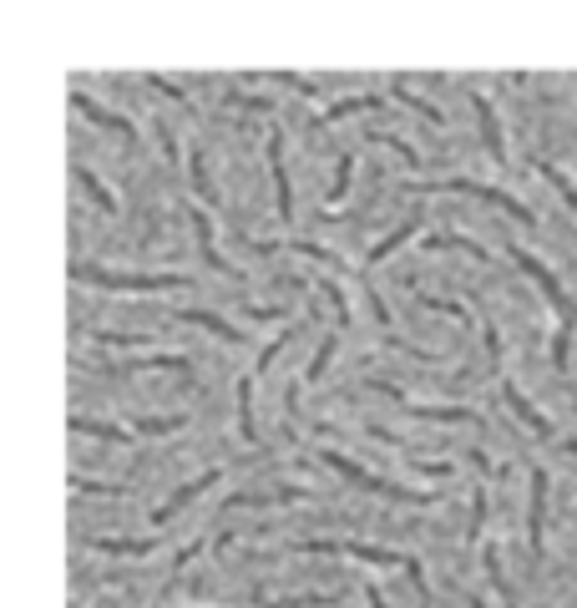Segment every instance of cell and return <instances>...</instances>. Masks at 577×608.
Instances as JSON below:
<instances>
[{
  "label": "cell",
  "mask_w": 577,
  "mask_h": 608,
  "mask_svg": "<svg viewBox=\"0 0 577 608\" xmlns=\"http://www.w3.org/2000/svg\"><path fill=\"white\" fill-rule=\"evenodd\" d=\"M507 254H512V264L547 294V304L557 310V340H552V370H562L567 375V350H572V325H577V304L567 299V289L552 279V269L542 264V259H532L527 249H517V244H507Z\"/></svg>",
  "instance_id": "6da1fadb"
},
{
  "label": "cell",
  "mask_w": 577,
  "mask_h": 608,
  "mask_svg": "<svg viewBox=\"0 0 577 608\" xmlns=\"http://www.w3.org/2000/svg\"><path fill=\"white\" fill-rule=\"evenodd\" d=\"M76 284H102V289H122V294H157V289H188V274H112L97 264H71Z\"/></svg>",
  "instance_id": "7a4b0ae2"
},
{
  "label": "cell",
  "mask_w": 577,
  "mask_h": 608,
  "mask_svg": "<svg viewBox=\"0 0 577 608\" xmlns=\"http://www.w3.org/2000/svg\"><path fill=\"white\" fill-rule=\"evenodd\" d=\"M319 456H324V467H335L345 482H355L360 492H375V497H385V502H405V507H431V502H436V492H410V487H400V482H385V477L355 467L350 456H340V451H319Z\"/></svg>",
  "instance_id": "3957f363"
},
{
  "label": "cell",
  "mask_w": 577,
  "mask_h": 608,
  "mask_svg": "<svg viewBox=\"0 0 577 608\" xmlns=\"http://www.w3.org/2000/svg\"><path fill=\"white\" fill-rule=\"evenodd\" d=\"M416 193H466V198H476V203H486V208H502L507 218H517V223H537V213L532 208H522L512 193H502V188H486V183H476V178H446V183H416Z\"/></svg>",
  "instance_id": "277c9868"
},
{
  "label": "cell",
  "mask_w": 577,
  "mask_h": 608,
  "mask_svg": "<svg viewBox=\"0 0 577 608\" xmlns=\"http://www.w3.org/2000/svg\"><path fill=\"white\" fill-rule=\"evenodd\" d=\"M289 553H329V558H360V563H410L395 548H375V543H345V538H299L289 543Z\"/></svg>",
  "instance_id": "5b68a950"
},
{
  "label": "cell",
  "mask_w": 577,
  "mask_h": 608,
  "mask_svg": "<svg viewBox=\"0 0 577 608\" xmlns=\"http://www.w3.org/2000/svg\"><path fill=\"white\" fill-rule=\"evenodd\" d=\"M370 386L380 391V396H390L405 416H421V421H461V426H476V411H466V406H421V401H405V391H395L390 380H370Z\"/></svg>",
  "instance_id": "8992f818"
},
{
  "label": "cell",
  "mask_w": 577,
  "mask_h": 608,
  "mask_svg": "<svg viewBox=\"0 0 577 608\" xmlns=\"http://www.w3.org/2000/svg\"><path fill=\"white\" fill-rule=\"evenodd\" d=\"M264 158H269V168H274V213H279V223L289 228V223H294V188H289V173H284V137H279V132H269Z\"/></svg>",
  "instance_id": "52a82bcc"
},
{
  "label": "cell",
  "mask_w": 577,
  "mask_h": 608,
  "mask_svg": "<svg viewBox=\"0 0 577 608\" xmlns=\"http://www.w3.org/2000/svg\"><path fill=\"white\" fill-rule=\"evenodd\" d=\"M527 543L532 553L542 558V543H547V472L532 467V512H527Z\"/></svg>",
  "instance_id": "ba28073f"
},
{
  "label": "cell",
  "mask_w": 577,
  "mask_h": 608,
  "mask_svg": "<svg viewBox=\"0 0 577 608\" xmlns=\"http://www.w3.org/2000/svg\"><path fill=\"white\" fill-rule=\"evenodd\" d=\"M71 107H76L81 117H92L97 127H107V132H122V142H137V127H132L127 117H117V112H107L102 102H92L87 92H71Z\"/></svg>",
  "instance_id": "9c48e42d"
},
{
  "label": "cell",
  "mask_w": 577,
  "mask_h": 608,
  "mask_svg": "<svg viewBox=\"0 0 577 608\" xmlns=\"http://www.w3.org/2000/svg\"><path fill=\"white\" fill-rule=\"evenodd\" d=\"M218 477H223V472H203L198 482H183V487H178V492H173L168 502H162V507H152V522L162 527V522H168V517H178V512H183V507H188V502H193L198 492H208V487H218Z\"/></svg>",
  "instance_id": "30bf717a"
},
{
  "label": "cell",
  "mask_w": 577,
  "mask_h": 608,
  "mask_svg": "<svg viewBox=\"0 0 577 608\" xmlns=\"http://www.w3.org/2000/svg\"><path fill=\"white\" fill-rule=\"evenodd\" d=\"M188 218H193V234H198V254L208 259V269H218V274H228V279H233L238 269H233V264H228V259H223L218 249H213V223H208V208H188Z\"/></svg>",
  "instance_id": "8fae6325"
},
{
  "label": "cell",
  "mask_w": 577,
  "mask_h": 608,
  "mask_svg": "<svg viewBox=\"0 0 577 608\" xmlns=\"http://www.w3.org/2000/svg\"><path fill=\"white\" fill-rule=\"evenodd\" d=\"M309 492L304 487H279V492H238V497H228L223 507L228 512H238V507H289V502H304Z\"/></svg>",
  "instance_id": "7c38bea8"
},
{
  "label": "cell",
  "mask_w": 577,
  "mask_h": 608,
  "mask_svg": "<svg viewBox=\"0 0 577 608\" xmlns=\"http://www.w3.org/2000/svg\"><path fill=\"white\" fill-rule=\"evenodd\" d=\"M502 401H507L522 421H527V431H532V436H552V421H547V416H542V411H537V406H532L517 386H512V380H502Z\"/></svg>",
  "instance_id": "4fadbf2b"
},
{
  "label": "cell",
  "mask_w": 577,
  "mask_h": 608,
  "mask_svg": "<svg viewBox=\"0 0 577 608\" xmlns=\"http://www.w3.org/2000/svg\"><path fill=\"white\" fill-rule=\"evenodd\" d=\"M471 107H476V117H481V137H486V147H491V158L507 163V142H502V127H497V112H491V102H486L481 92H471Z\"/></svg>",
  "instance_id": "5bb4252c"
},
{
  "label": "cell",
  "mask_w": 577,
  "mask_h": 608,
  "mask_svg": "<svg viewBox=\"0 0 577 608\" xmlns=\"http://www.w3.org/2000/svg\"><path fill=\"white\" fill-rule=\"evenodd\" d=\"M178 320H183V325H198V330H213V335H218V340H228V345H238V340H243V330H233V325H228V320H218L213 310H178Z\"/></svg>",
  "instance_id": "9a60e30c"
},
{
  "label": "cell",
  "mask_w": 577,
  "mask_h": 608,
  "mask_svg": "<svg viewBox=\"0 0 577 608\" xmlns=\"http://www.w3.org/2000/svg\"><path fill=\"white\" fill-rule=\"evenodd\" d=\"M340 593H294V598H259V608H340Z\"/></svg>",
  "instance_id": "2e32d148"
},
{
  "label": "cell",
  "mask_w": 577,
  "mask_h": 608,
  "mask_svg": "<svg viewBox=\"0 0 577 608\" xmlns=\"http://www.w3.org/2000/svg\"><path fill=\"white\" fill-rule=\"evenodd\" d=\"M92 548L97 553H117V558H147V553H157V538H137V543H127V538H92Z\"/></svg>",
  "instance_id": "e0dca14e"
},
{
  "label": "cell",
  "mask_w": 577,
  "mask_h": 608,
  "mask_svg": "<svg viewBox=\"0 0 577 608\" xmlns=\"http://www.w3.org/2000/svg\"><path fill=\"white\" fill-rule=\"evenodd\" d=\"M416 228H421L416 218H405L400 228H390V234H385V239H380V244L370 249V264H380V259H390V254H395V249H400L405 239H416Z\"/></svg>",
  "instance_id": "ac0fdd59"
},
{
  "label": "cell",
  "mask_w": 577,
  "mask_h": 608,
  "mask_svg": "<svg viewBox=\"0 0 577 608\" xmlns=\"http://www.w3.org/2000/svg\"><path fill=\"white\" fill-rule=\"evenodd\" d=\"M370 107H380V97H340L335 107L319 117V127H335V122H345V117H355V112H370Z\"/></svg>",
  "instance_id": "d6986e66"
},
{
  "label": "cell",
  "mask_w": 577,
  "mask_h": 608,
  "mask_svg": "<svg viewBox=\"0 0 577 608\" xmlns=\"http://www.w3.org/2000/svg\"><path fill=\"white\" fill-rule=\"evenodd\" d=\"M71 431H76V436H97V441H132V431H127V426L87 421V416H71Z\"/></svg>",
  "instance_id": "ffe728a7"
},
{
  "label": "cell",
  "mask_w": 577,
  "mask_h": 608,
  "mask_svg": "<svg viewBox=\"0 0 577 608\" xmlns=\"http://www.w3.org/2000/svg\"><path fill=\"white\" fill-rule=\"evenodd\" d=\"M390 87H395V102H400V107H410V112H421V117H426V122H436V127L446 122V117H441V107H431V102H426V97H416V92H405V76H395Z\"/></svg>",
  "instance_id": "44dd1931"
},
{
  "label": "cell",
  "mask_w": 577,
  "mask_h": 608,
  "mask_svg": "<svg viewBox=\"0 0 577 608\" xmlns=\"http://www.w3.org/2000/svg\"><path fill=\"white\" fill-rule=\"evenodd\" d=\"M188 173H193V188L203 193V203H213V178H208V163H203V147H188Z\"/></svg>",
  "instance_id": "7402d4cb"
},
{
  "label": "cell",
  "mask_w": 577,
  "mask_h": 608,
  "mask_svg": "<svg viewBox=\"0 0 577 608\" xmlns=\"http://www.w3.org/2000/svg\"><path fill=\"white\" fill-rule=\"evenodd\" d=\"M183 426H188V416H142L132 431H142V436H173Z\"/></svg>",
  "instance_id": "603a6c76"
},
{
  "label": "cell",
  "mask_w": 577,
  "mask_h": 608,
  "mask_svg": "<svg viewBox=\"0 0 577 608\" xmlns=\"http://www.w3.org/2000/svg\"><path fill=\"white\" fill-rule=\"evenodd\" d=\"M486 573H491V583H497L502 603L517 608V593H512V583H507V573H502V553H497V548H486Z\"/></svg>",
  "instance_id": "cb8c5ba5"
},
{
  "label": "cell",
  "mask_w": 577,
  "mask_h": 608,
  "mask_svg": "<svg viewBox=\"0 0 577 608\" xmlns=\"http://www.w3.org/2000/svg\"><path fill=\"white\" fill-rule=\"evenodd\" d=\"M76 183H81V188H87V193L97 198V208H102V213H117V198H112V193L97 183V173H92V168H76Z\"/></svg>",
  "instance_id": "d4e9b609"
},
{
  "label": "cell",
  "mask_w": 577,
  "mask_h": 608,
  "mask_svg": "<svg viewBox=\"0 0 577 608\" xmlns=\"http://www.w3.org/2000/svg\"><path fill=\"white\" fill-rule=\"evenodd\" d=\"M335 345H340V335H324V345L314 350V360H309V386H314V380H324V370H329V360H335Z\"/></svg>",
  "instance_id": "484cf974"
},
{
  "label": "cell",
  "mask_w": 577,
  "mask_h": 608,
  "mask_svg": "<svg viewBox=\"0 0 577 608\" xmlns=\"http://www.w3.org/2000/svg\"><path fill=\"white\" fill-rule=\"evenodd\" d=\"M537 173H542V178H547V183H552V188H557V193L567 198V208L577 213V188L567 183V173H562V168H552V163H537Z\"/></svg>",
  "instance_id": "4316f807"
},
{
  "label": "cell",
  "mask_w": 577,
  "mask_h": 608,
  "mask_svg": "<svg viewBox=\"0 0 577 608\" xmlns=\"http://www.w3.org/2000/svg\"><path fill=\"white\" fill-rule=\"evenodd\" d=\"M370 142H380V147L400 152V158H405V168H421V152L410 147V142H400V137H390V132H370Z\"/></svg>",
  "instance_id": "83f0119b"
},
{
  "label": "cell",
  "mask_w": 577,
  "mask_h": 608,
  "mask_svg": "<svg viewBox=\"0 0 577 608\" xmlns=\"http://www.w3.org/2000/svg\"><path fill=\"white\" fill-rule=\"evenodd\" d=\"M289 249H294V254H309V259H324L329 269H340V274L350 269V264H345V259H340L335 249H319V244H289Z\"/></svg>",
  "instance_id": "f1b7e54d"
},
{
  "label": "cell",
  "mask_w": 577,
  "mask_h": 608,
  "mask_svg": "<svg viewBox=\"0 0 577 608\" xmlns=\"http://www.w3.org/2000/svg\"><path fill=\"white\" fill-rule=\"evenodd\" d=\"M421 304H426V310H436V315L466 320V304H456V299H436V294H421Z\"/></svg>",
  "instance_id": "f546056e"
},
{
  "label": "cell",
  "mask_w": 577,
  "mask_h": 608,
  "mask_svg": "<svg viewBox=\"0 0 577 608\" xmlns=\"http://www.w3.org/2000/svg\"><path fill=\"white\" fill-rule=\"evenodd\" d=\"M350 168H355V158H340L335 163V188H329V203H340L350 193Z\"/></svg>",
  "instance_id": "4dcf8cb0"
},
{
  "label": "cell",
  "mask_w": 577,
  "mask_h": 608,
  "mask_svg": "<svg viewBox=\"0 0 577 608\" xmlns=\"http://www.w3.org/2000/svg\"><path fill=\"white\" fill-rule=\"evenodd\" d=\"M127 370H183V375H188V360H183V355H157V360H137V365H127Z\"/></svg>",
  "instance_id": "1f68e13d"
},
{
  "label": "cell",
  "mask_w": 577,
  "mask_h": 608,
  "mask_svg": "<svg viewBox=\"0 0 577 608\" xmlns=\"http://www.w3.org/2000/svg\"><path fill=\"white\" fill-rule=\"evenodd\" d=\"M264 76H274V82H284V87H299L304 97H319V87L309 82V76H299V71H264Z\"/></svg>",
  "instance_id": "d6a6232c"
},
{
  "label": "cell",
  "mask_w": 577,
  "mask_h": 608,
  "mask_svg": "<svg viewBox=\"0 0 577 608\" xmlns=\"http://www.w3.org/2000/svg\"><path fill=\"white\" fill-rule=\"evenodd\" d=\"M71 492H87V497H122V487H102V482H87V477H71Z\"/></svg>",
  "instance_id": "836d02e7"
},
{
  "label": "cell",
  "mask_w": 577,
  "mask_h": 608,
  "mask_svg": "<svg viewBox=\"0 0 577 608\" xmlns=\"http://www.w3.org/2000/svg\"><path fill=\"white\" fill-rule=\"evenodd\" d=\"M142 82H147V87H157L162 97H173V102H188V92H183V87H173V82H168V76H152V71H147V76H142Z\"/></svg>",
  "instance_id": "e575fe53"
},
{
  "label": "cell",
  "mask_w": 577,
  "mask_h": 608,
  "mask_svg": "<svg viewBox=\"0 0 577 608\" xmlns=\"http://www.w3.org/2000/svg\"><path fill=\"white\" fill-rule=\"evenodd\" d=\"M102 345H147V335H117V330H92Z\"/></svg>",
  "instance_id": "d590c367"
},
{
  "label": "cell",
  "mask_w": 577,
  "mask_h": 608,
  "mask_svg": "<svg viewBox=\"0 0 577 608\" xmlns=\"http://www.w3.org/2000/svg\"><path fill=\"white\" fill-rule=\"evenodd\" d=\"M228 107H249V112H269L274 102H269V97H238V92H228Z\"/></svg>",
  "instance_id": "8d00e7d4"
},
{
  "label": "cell",
  "mask_w": 577,
  "mask_h": 608,
  "mask_svg": "<svg viewBox=\"0 0 577 608\" xmlns=\"http://www.w3.org/2000/svg\"><path fill=\"white\" fill-rule=\"evenodd\" d=\"M481 517H486V492L471 497V527H466V538H476V532H481Z\"/></svg>",
  "instance_id": "74e56055"
},
{
  "label": "cell",
  "mask_w": 577,
  "mask_h": 608,
  "mask_svg": "<svg viewBox=\"0 0 577 608\" xmlns=\"http://www.w3.org/2000/svg\"><path fill=\"white\" fill-rule=\"evenodd\" d=\"M365 603H370V608H385V598H380V588H365Z\"/></svg>",
  "instance_id": "f35d334b"
},
{
  "label": "cell",
  "mask_w": 577,
  "mask_h": 608,
  "mask_svg": "<svg viewBox=\"0 0 577 608\" xmlns=\"http://www.w3.org/2000/svg\"><path fill=\"white\" fill-rule=\"evenodd\" d=\"M562 451H572V456H577V441H567V446H562Z\"/></svg>",
  "instance_id": "ab89813d"
},
{
  "label": "cell",
  "mask_w": 577,
  "mask_h": 608,
  "mask_svg": "<svg viewBox=\"0 0 577 608\" xmlns=\"http://www.w3.org/2000/svg\"><path fill=\"white\" fill-rule=\"evenodd\" d=\"M471 608H486V603H481V598H471Z\"/></svg>",
  "instance_id": "60d3db41"
}]
</instances>
